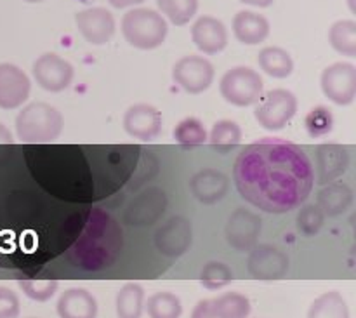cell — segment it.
I'll use <instances>...</instances> for the list:
<instances>
[{"label":"cell","mask_w":356,"mask_h":318,"mask_svg":"<svg viewBox=\"0 0 356 318\" xmlns=\"http://www.w3.org/2000/svg\"><path fill=\"white\" fill-rule=\"evenodd\" d=\"M167 19L155 9L134 7L122 17V35L129 45L139 51H153L165 42Z\"/></svg>","instance_id":"obj_4"},{"label":"cell","mask_w":356,"mask_h":318,"mask_svg":"<svg viewBox=\"0 0 356 318\" xmlns=\"http://www.w3.org/2000/svg\"><path fill=\"white\" fill-rule=\"evenodd\" d=\"M35 82L45 93H63L68 89L75 77L72 63L56 52H45L35 59L31 66Z\"/></svg>","instance_id":"obj_7"},{"label":"cell","mask_w":356,"mask_h":318,"mask_svg":"<svg viewBox=\"0 0 356 318\" xmlns=\"http://www.w3.org/2000/svg\"><path fill=\"white\" fill-rule=\"evenodd\" d=\"M76 2H83V3H87V2H92V0H76Z\"/></svg>","instance_id":"obj_43"},{"label":"cell","mask_w":356,"mask_h":318,"mask_svg":"<svg viewBox=\"0 0 356 318\" xmlns=\"http://www.w3.org/2000/svg\"><path fill=\"white\" fill-rule=\"evenodd\" d=\"M30 318H37V317H30Z\"/></svg>","instance_id":"obj_44"},{"label":"cell","mask_w":356,"mask_h":318,"mask_svg":"<svg viewBox=\"0 0 356 318\" xmlns=\"http://www.w3.org/2000/svg\"><path fill=\"white\" fill-rule=\"evenodd\" d=\"M111 7L115 9H129V7H136L139 3H143L145 0H108Z\"/></svg>","instance_id":"obj_38"},{"label":"cell","mask_w":356,"mask_h":318,"mask_svg":"<svg viewBox=\"0 0 356 318\" xmlns=\"http://www.w3.org/2000/svg\"><path fill=\"white\" fill-rule=\"evenodd\" d=\"M242 141V129L233 120H218L211 129L209 143L218 152H229Z\"/></svg>","instance_id":"obj_28"},{"label":"cell","mask_w":356,"mask_h":318,"mask_svg":"<svg viewBox=\"0 0 356 318\" xmlns=\"http://www.w3.org/2000/svg\"><path fill=\"white\" fill-rule=\"evenodd\" d=\"M306 318H351V313L343 294L337 291H329L312 303Z\"/></svg>","instance_id":"obj_25"},{"label":"cell","mask_w":356,"mask_h":318,"mask_svg":"<svg viewBox=\"0 0 356 318\" xmlns=\"http://www.w3.org/2000/svg\"><path fill=\"white\" fill-rule=\"evenodd\" d=\"M146 294L143 285L131 282L125 284L115 298V312L118 318H141L145 313Z\"/></svg>","instance_id":"obj_24"},{"label":"cell","mask_w":356,"mask_h":318,"mask_svg":"<svg viewBox=\"0 0 356 318\" xmlns=\"http://www.w3.org/2000/svg\"><path fill=\"white\" fill-rule=\"evenodd\" d=\"M56 312L59 318H97V301L87 289L73 287L59 296Z\"/></svg>","instance_id":"obj_22"},{"label":"cell","mask_w":356,"mask_h":318,"mask_svg":"<svg viewBox=\"0 0 356 318\" xmlns=\"http://www.w3.org/2000/svg\"><path fill=\"white\" fill-rule=\"evenodd\" d=\"M323 96L337 106H350L356 97V66L341 61L327 66L320 77Z\"/></svg>","instance_id":"obj_8"},{"label":"cell","mask_w":356,"mask_h":318,"mask_svg":"<svg viewBox=\"0 0 356 318\" xmlns=\"http://www.w3.org/2000/svg\"><path fill=\"white\" fill-rule=\"evenodd\" d=\"M233 282V271L232 268L221 261H211L202 268L200 273V284L204 285L207 291H219V289L226 287Z\"/></svg>","instance_id":"obj_32"},{"label":"cell","mask_w":356,"mask_h":318,"mask_svg":"<svg viewBox=\"0 0 356 318\" xmlns=\"http://www.w3.org/2000/svg\"><path fill=\"white\" fill-rule=\"evenodd\" d=\"M323 223H325V214L320 211L316 204L302 205L298 212V218H296L298 230L305 237L318 235L320 230L323 228Z\"/></svg>","instance_id":"obj_34"},{"label":"cell","mask_w":356,"mask_h":318,"mask_svg":"<svg viewBox=\"0 0 356 318\" xmlns=\"http://www.w3.org/2000/svg\"><path fill=\"white\" fill-rule=\"evenodd\" d=\"M156 251L167 257H181L193 244V226L184 216H172L155 232Z\"/></svg>","instance_id":"obj_12"},{"label":"cell","mask_w":356,"mask_h":318,"mask_svg":"<svg viewBox=\"0 0 356 318\" xmlns=\"http://www.w3.org/2000/svg\"><path fill=\"white\" fill-rule=\"evenodd\" d=\"M233 181L247 204L268 214H287L309 197L315 174L301 146L285 139H261L238 153Z\"/></svg>","instance_id":"obj_1"},{"label":"cell","mask_w":356,"mask_h":318,"mask_svg":"<svg viewBox=\"0 0 356 318\" xmlns=\"http://www.w3.org/2000/svg\"><path fill=\"white\" fill-rule=\"evenodd\" d=\"M305 127L309 138H323L334 127V115L327 106H315L305 118Z\"/></svg>","instance_id":"obj_33"},{"label":"cell","mask_w":356,"mask_h":318,"mask_svg":"<svg viewBox=\"0 0 356 318\" xmlns=\"http://www.w3.org/2000/svg\"><path fill=\"white\" fill-rule=\"evenodd\" d=\"M124 247V233L118 223L108 212L92 209L82 233L70 249L73 264L87 271H97L111 267Z\"/></svg>","instance_id":"obj_2"},{"label":"cell","mask_w":356,"mask_h":318,"mask_svg":"<svg viewBox=\"0 0 356 318\" xmlns=\"http://www.w3.org/2000/svg\"><path fill=\"white\" fill-rule=\"evenodd\" d=\"M190 191L200 204H219L229 191V177L222 170L202 169L191 176Z\"/></svg>","instance_id":"obj_19"},{"label":"cell","mask_w":356,"mask_h":318,"mask_svg":"<svg viewBox=\"0 0 356 318\" xmlns=\"http://www.w3.org/2000/svg\"><path fill=\"white\" fill-rule=\"evenodd\" d=\"M329 42L339 54L355 58L356 56V23L353 19H339L330 26Z\"/></svg>","instance_id":"obj_26"},{"label":"cell","mask_w":356,"mask_h":318,"mask_svg":"<svg viewBox=\"0 0 356 318\" xmlns=\"http://www.w3.org/2000/svg\"><path fill=\"white\" fill-rule=\"evenodd\" d=\"M21 313V301L14 291L0 287V318H17Z\"/></svg>","instance_id":"obj_36"},{"label":"cell","mask_w":356,"mask_h":318,"mask_svg":"<svg viewBox=\"0 0 356 318\" xmlns=\"http://www.w3.org/2000/svg\"><path fill=\"white\" fill-rule=\"evenodd\" d=\"M31 93V80L23 68L13 63H0V108L16 110Z\"/></svg>","instance_id":"obj_16"},{"label":"cell","mask_w":356,"mask_h":318,"mask_svg":"<svg viewBox=\"0 0 356 318\" xmlns=\"http://www.w3.org/2000/svg\"><path fill=\"white\" fill-rule=\"evenodd\" d=\"M191 318H222L219 312L216 310L212 299H202L195 305L193 312H191Z\"/></svg>","instance_id":"obj_37"},{"label":"cell","mask_w":356,"mask_h":318,"mask_svg":"<svg viewBox=\"0 0 356 318\" xmlns=\"http://www.w3.org/2000/svg\"><path fill=\"white\" fill-rule=\"evenodd\" d=\"M257 65L263 70V73L273 77V79H287L294 72V59L278 45H268L263 47L257 54Z\"/></svg>","instance_id":"obj_23"},{"label":"cell","mask_w":356,"mask_h":318,"mask_svg":"<svg viewBox=\"0 0 356 318\" xmlns=\"http://www.w3.org/2000/svg\"><path fill=\"white\" fill-rule=\"evenodd\" d=\"M263 221L256 212L238 207L229 214L225 226L226 242L236 251H250L257 244Z\"/></svg>","instance_id":"obj_13"},{"label":"cell","mask_w":356,"mask_h":318,"mask_svg":"<svg viewBox=\"0 0 356 318\" xmlns=\"http://www.w3.org/2000/svg\"><path fill=\"white\" fill-rule=\"evenodd\" d=\"M169 197L162 188H146L125 207L124 221L134 228H145L159 221L167 211Z\"/></svg>","instance_id":"obj_10"},{"label":"cell","mask_w":356,"mask_h":318,"mask_svg":"<svg viewBox=\"0 0 356 318\" xmlns=\"http://www.w3.org/2000/svg\"><path fill=\"white\" fill-rule=\"evenodd\" d=\"M298 97L289 89H271L261 94L256 103L254 117L266 131H282L298 113Z\"/></svg>","instance_id":"obj_6"},{"label":"cell","mask_w":356,"mask_h":318,"mask_svg":"<svg viewBox=\"0 0 356 318\" xmlns=\"http://www.w3.org/2000/svg\"><path fill=\"white\" fill-rule=\"evenodd\" d=\"M160 14L176 26H184L195 17L198 0H156Z\"/></svg>","instance_id":"obj_30"},{"label":"cell","mask_w":356,"mask_h":318,"mask_svg":"<svg viewBox=\"0 0 356 318\" xmlns=\"http://www.w3.org/2000/svg\"><path fill=\"white\" fill-rule=\"evenodd\" d=\"M14 125L21 143L45 145V143H54L61 136L65 120L58 108L42 101H33L23 106Z\"/></svg>","instance_id":"obj_3"},{"label":"cell","mask_w":356,"mask_h":318,"mask_svg":"<svg viewBox=\"0 0 356 318\" xmlns=\"http://www.w3.org/2000/svg\"><path fill=\"white\" fill-rule=\"evenodd\" d=\"M176 143L186 148H195L207 143V129L204 122L197 117H186L174 127L172 132Z\"/></svg>","instance_id":"obj_29"},{"label":"cell","mask_w":356,"mask_h":318,"mask_svg":"<svg viewBox=\"0 0 356 318\" xmlns=\"http://www.w3.org/2000/svg\"><path fill=\"white\" fill-rule=\"evenodd\" d=\"M216 77V68L204 56L190 54L183 56L172 68V79L184 93L197 94L205 93L212 86Z\"/></svg>","instance_id":"obj_9"},{"label":"cell","mask_w":356,"mask_h":318,"mask_svg":"<svg viewBox=\"0 0 356 318\" xmlns=\"http://www.w3.org/2000/svg\"><path fill=\"white\" fill-rule=\"evenodd\" d=\"M10 143H14L13 134H10L9 129L0 122V145H10Z\"/></svg>","instance_id":"obj_39"},{"label":"cell","mask_w":356,"mask_h":318,"mask_svg":"<svg viewBox=\"0 0 356 318\" xmlns=\"http://www.w3.org/2000/svg\"><path fill=\"white\" fill-rule=\"evenodd\" d=\"M350 9H351V13H356V7H355V3H353V0H350Z\"/></svg>","instance_id":"obj_41"},{"label":"cell","mask_w":356,"mask_h":318,"mask_svg":"<svg viewBox=\"0 0 356 318\" xmlns=\"http://www.w3.org/2000/svg\"><path fill=\"white\" fill-rule=\"evenodd\" d=\"M219 93L226 103L238 108L252 106L264 93V80L250 66H235L219 80Z\"/></svg>","instance_id":"obj_5"},{"label":"cell","mask_w":356,"mask_h":318,"mask_svg":"<svg viewBox=\"0 0 356 318\" xmlns=\"http://www.w3.org/2000/svg\"><path fill=\"white\" fill-rule=\"evenodd\" d=\"M212 303L222 318H249L252 312L249 298L240 292H225L212 299Z\"/></svg>","instance_id":"obj_31"},{"label":"cell","mask_w":356,"mask_h":318,"mask_svg":"<svg viewBox=\"0 0 356 318\" xmlns=\"http://www.w3.org/2000/svg\"><path fill=\"white\" fill-rule=\"evenodd\" d=\"M145 310L149 318H181L183 303L174 292L162 291L149 296L145 301Z\"/></svg>","instance_id":"obj_27"},{"label":"cell","mask_w":356,"mask_h":318,"mask_svg":"<svg viewBox=\"0 0 356 318\" xmlns=\"http://www.w3.org/2000/svg\"><path fill=\"white\" fill-rule=\"evenodd\" d=\"M122 125L131 138L139 141H152L162 131V113L152 104H132L124 113Z\"/></svg>","instance_id":"obj_17"},{"label":"cell","mask_w":356,"mask_h":318,"mask_svg":"<svg viewBox=\"0 0 356 318\" xmlns=\"http://www.w3.org/2000/svg\"><path fill=\"white\" fill-rule=\"evenodd\" d=\"M289 267L291 261L287 254L270 244L254 246L247 257V270L256 280H280L289 273Z\"/></svg>","instance_id":"obj_11"},{"label":"cell","mask_w":356,"mask_h":318,"mask_svg":"<svg viewBox=\"0 0 356 318\" xmlns=\"http://www.w3.org/2000/svg\"><path fill=\"white\" fill-rule=\"evenodd\" d=\"M350 148L337 143H323L315 148V180L318 184L337 181L350 167Z\"/></svg>","instance_id":"obj_15"},{"label":"cell","mask_w":356,"mask_h":318,"mask_svg":"<svg viewBox=\"0 0 356 318\" xmlns=\"http://www.w3.org/2000/svg\"><path fill=\"white\" fill-rule=\"evenodd\" d=\"M59 284L56 280H21L19 289L28 299L45 303L58 292Z\"/></svg>","instance_id":"obj_35"},{"label":"cell","mask_w":356,"mask_h":318,"mask_svg":"<svg viewBox=\"0 0 356 318\" xmlns=\"http://www.w3.org/2000/svg\"><path fill=\"white\" fill-rule=\"evenodd\" d=\"M75 24L83 40L92 45H104L117 31L113 14L104 7H89L75 14Z\"/></svg>","instance_id":"obj_14"},{"label":"cell","mask_w":356,"mask_h":318,"mask_svg":"<svg viewBox=\"0 0 356 318\" xmlns=\"http://www.w3.org/2000/svg\"><path fill=\"white\" fill-rule=\"evenodd\" d=\"M355 202V190L344 181H332L320 188L316 193V205L325 218H337L350 211Z\"/></svg>","instance_id":"obj_20"},{"label":"cell","mask_w":356,"mask_h":318,"mask_svg":"<svg viewBox=\"0 0 356 318\" xmlns=\"http://www.w3.org/2000/svg\"><path fill=\"white\" fill-rule=\"evenodd\" d=\"M191 40L200 52L216 56L228 45V28L218 17L200 16L191 26Z\"/></svg>","instance_id":"obj_18"},{"label":"cell","mask_w":356,"mask_h":318,"mask_svg":"<svg viewBox=\"0 0 356 318\" xmlns=\"http://www.w3.org/2000/svg\"><path fill=\"white\" fill-rule=\"evenodd\" d=\"M24 2H28V3H38V2H44V0H24Z\"/></svg>","instance_id":"obj_42"},{"label":"cell","mask_w":356,"mask_h":318,"mask_svg":"<svg viewBox=\"0 0 356 318\" xmlns=\"http://www.w3.org/2000/svg\"><path fill=\"white\" fill-rule=\"evenodd\" d=\"M240 2L245 3V6L261 7V9H264V7H270L275 0H240Z\"/></svg>","instance_id":"obj_40"},{"label":"cell","mask_w":356,"mask_h":318,"mask_svg":"<svg viewBox=\"0 0 356 318\" xmlns=\"http://www.w3.org/2000/svg\"><path fill=\"white\" fill-rule=\"evenodd\" d=\"M233 35L243 45H259L270 37V21L254 10H240L233 17Z\"/></svg>","instance_id":"obj_21"}]
</instances>
